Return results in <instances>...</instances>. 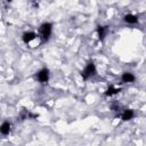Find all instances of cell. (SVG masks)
Instances as JSON below:
<instances>
[{
  "label": "cell",
  "instance_id": "cell-9",
  "mask_svg": "<svg viewBox=\"0 0 146 146\" xmlns=\"http://www.w3.org/2000/svg\"><path fill=\"white\" fill-rule=\"evenodd\" d=\"M10 129H11V124L7 121L0 124V133L2 135H8L10 132Z\"/></svg>",
  "mask_w": 146,
  "mask_h": 146
},
{
  "label": "cell",
  "instance_id": "cell-8",
  "mask_svg": "<svg viewBox=\"0 0 146 146\" xmlns=\"http://www.w3.org/2000/svg\"><path fill=\"white\" fill-rule=\"evenodd\" d=\"M107 31H108V29H107V26H98L97 27V34H98V39L99 40H104L105 39V36H106V34H107Z\"/></svg>",
  "mask_w": 146,
  "mask_h": 146
},
{
  "label": "cell",
  "instance_id": "cell-10",
  "mask_svg": "<svg viewBox=\"0 0 146 146\" xmlns=\"http://www.w3.org/2000/svg\"><path fill=\"white\" fill-rule=\"evenodd\" d=\"M120 91V88H116V87H114V86H110L107 89H106V91H105V96H114V95H116L117 92Z\"/></svg>",
  "mask_w": 146,
  "mask_h": 146
},
{
  "label": "cell",
  "instance_id": "cell-2",
  "mask_svg": "<svg viewBox=\"0 0 146 146\" xmlns=\"http://www.w3.org/2000/svg\"><path fill=\"white\" fill-rule=\"evenodd\" d=\"M96 73H97L96 65H95L94 62H90V63H88V64L86 65V67L82 70L81 76H82L83 80H88V79L92 78L94 75H96Z\"/></svg>",
  "mask_w": 146,
  "mask_h": 146
},
{
  "label": "cell",
  "instance_id": "cell-3",
  "mask_svg": "<svg viewBox=\"0 0 146 146\" xmlns=\"http://www.w3.org/2000/svg\"><path fill=\"white\" fill-rule=\"evenodd\" d=\"M36 79L41 83L48 82V80H49V70L48 68H41L36 74Z\"/></svg>",
  "mask_w": 146,
  "mask_h": 146
},
{
  "label": "cell",
  "instance_id": "cell-7",
  "mask_svg": "<svg viewBox=\"0 0 146 146\" xmlns=\"http://www.w3.org/2000/svg\"><path fill=\"white\" fill-rule=\"evenodd\" d=\"M123 21H124L127 24H136V23H138V17H137L136 15L128 14V15H124Z\"/></svg>",
  "mask_w": 146,
  "mask_h": 146
},
{
  "label": "cell",
  "instance_id": "cell-5",
  "mask_svg": "<svg viewBox=\"0 0 146 146\" xmlns=\"http://www.w3.org/2000/svg\"><path fill=\"white\" fill-rule=\"evenodd\" d=\"M121 80H122L123 83H131V82H133L136 80V76L131 72H124L122 74V76H121Z\"/></svg>",
  "mask_w": 146,
  "mask_h": 146
},
{
  "label": "cell",
  "instance_id": "cell-6",
  "mask_svg": "<svg viewBox=\"0 0 146 146\" xmlns=\"http://www.w3.org/2000/svg\"><path fill=\"white\" fill-rule=\"evenodd\" d=\"M133 116H135V112H133L132 110H130V108L124 110V111L122 112V114H121V119H122L123 121H129V120H131Z\"/></svg>",
  "mask_w": 146,
  "mask_h": 146
},
{
  "label": "cell",
  "instance_id": "cell-4",
  "mask_svg": "<svg viewBox=\"0 0 146 146\" xmlns=\"http://www.w3.org/2000/svg\"><path fill=\"white\" fill-rule=\"evenodd\" d=\"M36 33L35 32H32V31H29V32H25L23 35H22V40H23V42L24 43H26V44H29V43H31L33 40H35L36 39Z\"/></svg>",
  "mask_w": 146,
  "mask_h": 146
},
{
  "label": "cell",
  "instance_id": "cell-1",
  "mask_svg": "<svg viewBox=\"0 0 146 146\" xmlns=\"http://www.w3.org/2000/svg\"><path fill=\"white\" fill-rule=\"evenodd\" d=\"M51 32H52V24L51 23H42L39 27V35H40V39L46 42L49 40L50 35H51Z\"/></svg>",
  "mask_w": 146,
  "mask_h": 146
}]
</instances>
